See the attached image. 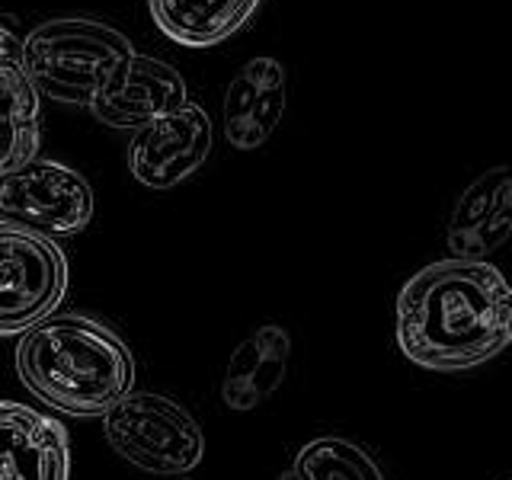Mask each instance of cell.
Returning a JSON list of instances; mask_svg holds the SVG:
<instances>
[{
	"label": "cell",
	"mask_w": 512,
	"mask_h": 480,
	"mask_svg": "<svg viewBox=\"0 0 512 480\" xmlns=\"http://www.w3.org/2000/svg\"><path fill=\"white\" fill-rule=\"evenodd\" d=\"M42 135V96L26 71L23 39L0 23V176L36 157Z\"/></svg>",
	"instance_id": "obj_12"
},
{
	"label": "cell",
	"mask_w": 512,
	"mask_h": 480,
	"mask_svg": "<svg viewBox=\"0 0 512 480\" xmlns=\"http://www.w3.org/2000/svg\"><path fill=\"white\" fill-rule=\"evenodd\" d=\"M292 359V336L279 324L256 327L240 343L221 375V404L234 413H250L282 388Z\"/></svg>",
	"instance_id": "obj_13"
},
{
	"label": "cell",
	"mask_w": 512,
	"mask_h": 480,
	"mask_svg": "<svg viewBox=\"0 0 512 480\" xmlns=\"http://www.w3.org/2000/svg\"><path fill=\"white\" fill-rule=\"evenodd\" d=\"M186 80L173 64L132 52L90 100V116L106 128H138L186 103Z\"/></svg>",
	"instance_id": "obj_8"
},
{
	"label": "cell",
	"mask_w": 512,
	"mask_h": 480,
	"mask_svg": "<svg viewBox=\"0 0 512 480\" xmlns=\"http://www.w3.org/2000/svg\"><path fill=\"white\" fill-rule=\"evenodd\" d=\"M288 77L276 58H250L240 68L221 103V132L224 141L237 151H256L272 138L285 116Z\"/></svg>",
	"instance_id": "obj_9"
},
{
	"label": "cell",
	"mask_w": 512,
	"mask_h": 480,
	"mask_svg": "<svg viewBox=\"0 0 512 480\" xmlns=\"http://www.w3.org/2000/svg\"><path fill=\"white\" fill-rule=\"evenodd\" d=\"M512 343V292L490 260H436L397 295V346L429 372H468Z\"/></svg>",
	"instance_id": "obj_1"
},
{
	"label": "cell",
	"mask_w": 512,
	"mask_h": 480,
	"mask_svg": "<svg viewBox=\"0 0 512 480\" xmlns=\"http://www.w3.org/2000/svg\"><path fill=\"white\" fill-rule=\"evenodd\" d=\"M215 128L199 103H183L180 109L154 119L135 132L128 148L132 176L148 189H173L196 176L212 154Z\"/></svg>",
	"instance_id": "obj_7"
},
{
	"label": "cell",
	"mask_w": 512,
	"mask_h": 480,
	"mask_svg": "<svg viewBox=\"0 0 512 480\" xmlns=\"http://www.w3.org/2000/svg\"><path fill=\"white\" fill-rule=\"evenodd\" d=\"M512 231V170L493 167L461 192L448 218V250L455 260H487Z\"/></svg>",
	"instance_id": "obj_11"
},
{
	"label": "cell",
	"mask_w": 512,
	"mask_h": 480,
	"mask_svg": "<svg viewBox=\"0 0 512 480\" xmlns=\"http://www.w3.org/2000/svg\"><path fill=\"white\" fill-rule=\"evenodd\" d=\"M279 480H384L378 461L362 445L320 436L298 448V455Z\"/></svg>",
	"instance_id": "obj_15"
},
{
	"label": "cell",
	"mask_w": 512,
	"mask_h": 480,
	"mask_svg": "<svg viewBox=\"0 0 512 480\" xmlns=\"http://www.w3.org/2000/svg\"><path fill=\"white\" fill-rule=\"evenodd\" d=\"M263 0H148L151 20L186 48H212L244 29Z\"/></svg>",
	"instance_id": "obj_14"
},
{
	"label": "cell",
	"mask_w": 512,
	"mask_h": 480,
	"mask_svg": "<svg viewBox=\"0 0 512 480\" xmlns=\"http://www.w3.org/2000/svg\"><path fill=\"white\" fill-rule=\"evenodd\" d=\"M0 218L45 237H74L93 218V189L74 167L32 157L0 176Z\"/></svg>",
	"instance_id": "obj_6"
},
{
	"label": "cell",
	"mask_w": 512,
	"mask_h": 480,
	"mask_svg": "<svg viewBox=\"0 0 512 480\" xmlns=\"http://www.w3.org/2000/svg\"><path fill=\"white\" fill-rule=\"evenodd\" d=\"M71 269L58 240L0 218V336H20L52 317Z\"/></svg>",
	"instance_id": "obj_5"
},
{
	"label": "cell",
	"mask_w": 512,
	"mask_h": 480,
	"mask_svg": "<svg viewBox=\"0 0 512 480\" xmlns=\"http://www.w3.org/2000/svg\"><path fill=\"white\" fill-rule=\"evenodd\" d=\"M103 436L122 461L144 474L183 477L205 458V432L167 394L128 391L103 413Z\"/></svg>",
	"instance_id": "obj_4"
},
{
	"label": "cell",
	"mask_w": 512,
	"mask_h": 480,
	"mask_svg": "<svg viewBox=\"0 0 512 480\" xmlns=\"http://www.w3.org/2000/svg\"><path fill=\"white\" fill-rule=\"evenodd\" d=\"M71 442L55 416L0 400V480H68Z\"/></svg>",
	"instance_id": "obj_10"
},
{
	"label": "cell",
	"mask_w": 512,
	"mask_h": 480,
	"mask_svg": "<svg viewBox=\"0 0 512 480\" xmlns=\"http://www.w3.org/2000/svg\"><path fill=\"white\" fill-rule=\"evenodd\" d=\"M23 388L64 416H103L135 391V356L109 324L87 314H52L16 340Z\"/></svg>",
	"instance_id": "obj_2"
},
{
	"label": "cell",
	"mask_w": 512,
	"mask_h": 480,
	"mask_svg": "<svg viewBox=\"0 0 512 480\" xmlns=\"http://www.w3.org/2000/svg\"><path fill=\"white\" fill-rule=\"evenodd\" d=\"M132 52L128 36L93 16H55L23 39L32 87L64 106H90L106 77Z\"/></svg>",
	"instance_id": "obj_3"
}]
</instances>
